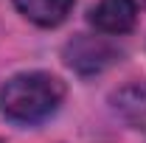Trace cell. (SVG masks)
Listing matches in <instances>:
<instances>
[{
    "label": "cell",
    "instance_id": "1",
    "mask_svg": "<svg viewBox=\"0 0 146 143\" xmlns=\"http://www.w3.org/2000/svg\"><path fill=\"white\" fill-rule=\"evenodd\" d=\"M65 98V84L51 73H17L0 87V112L14 124H39L51 118Z\"/></svg>",
    "mask_w": 146,
    "mask_h": 143
},
{
    "label": "cell",
    "instance_id": "2",
    "mask_svg": "<svg viewBox=\"0 0 146 143\" xmlns=\"http://www.w3.org/2000/svg\"><path fill=\"white\" fill-rule=\"evenodd\" d=\"M65 62L76 73L90 76V73H101V70H107L110 65L121 62V51L112 42H107L104 36L79 34L65 45Z\"/></svg>",
    "mask_w": 146,
    "mask_h": 143
},
{
    "label": "cell",
    "instance_id": "3",
    "mask_svg": "<svg viewBox=\"0 0 146 143\" xmlns=\"http://www.w3.org/2000/svg\"><path fill=\"white\" fill-rule=\"evenodd\" d=\"M138 6L135 0H98L90 9V23L101 34H127L135 28Z\"/></svg>",
    "mask_w": 146,
    "mask_h": 143
},
{
    "label": "cell",
    "instance_id": "4",
    "mask_svg": "<svg viewBox=\"0 0 146 143\" xmlns=\"http://www.w3.org/2000/svg\"><path fill=\"white\" fill-rule=\"evenodd\" d=\"M110 104L127 124L146 129V79L143 81H129L124 87H118L110 95Z\"/></svg>",
    "mask_w": 146,
    "mask_h": 143
},
{
    "label": "cell",
    "instance_id": "5",
    "mask_svg": "<svg viewBox=\"0 0 146 143\" xmlns=\"http://www.w3.org/2000/svg\"><path fill=\"white\" fill-rule=\"evenodd\" d=\"M73 3L76 0H14L20 14L42 28H54L59 23H65Z\"/></svg>",
    "mask_w": 146,
    "mask_h": 143
},
{
    "label": "cell",
    "instance_id": "6",
    "mask_svg": "<svg viewBox=\"0 0 146 143\" xmlns=\"http://www.w3.org/2000/svg\"><path fill=\"white\" fill-rule=\"evenodd\" d=\"M143 6H146V0H143Z\"/></svg>",
    "mask_w": 146,
    "mask_h": 143
}]
</instances>
